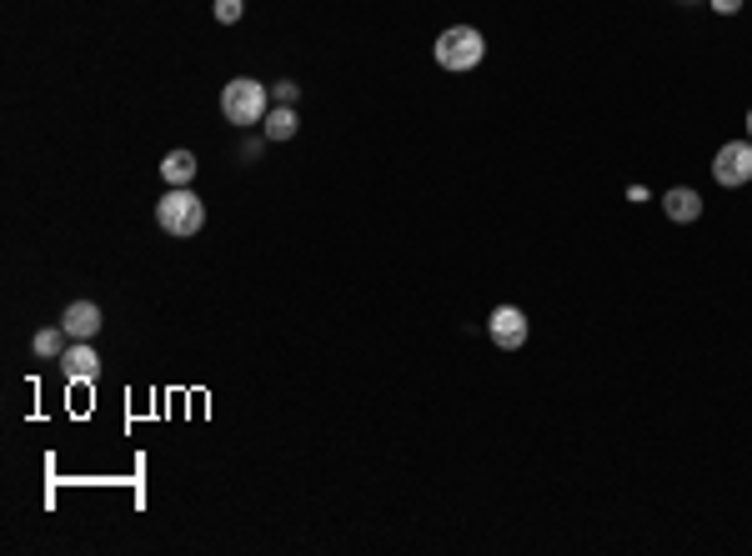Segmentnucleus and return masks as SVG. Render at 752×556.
Returning a JSON list of instances; mask_svg holds the SVG:
<instances>
[{
    "label": "nucleus",
    "mask_w": 752,
    "mask_h": 556,
    "mask_svg": "<svg viewBox=\"0 0 752 556\" xmlns=\"http://www.w3.org/2000/svg\"><path fill=\"white\" fill-rule=\"evenodd\" d=\"M156 226H161L166 236H196V231L206 226V206L196 201L191 186H171V196L156 201Z\"/></svg>",
    "instance_id": "f257e3e1"
},
{
    "label": "nucleus",
    "mask_w": 752,
    "mask_h": 556,
    "mask_svg": "<svg viewBox=\"0 0 752 556\" xmlns=\"http://www.w3.org/2000/svg\"><path fill=\"white\" fill-rule=\"evenodd\" d=\"M266 106H271V96H266V86L251 81V76H236V81L221 91V116H226L231 126H256V121H266Z\"/></svg>",
    "instance_id": "f03ea898"
},
{
    "label": "nucleus",
    "mask_w": 752,
    "mask_h": 556,
    "mask_svg": "<svg viewBox=\"0 0 752 556\" xmlns=\"http://www.w3.org/2000/svg\"><path fill=\"white\" fill-rule=\"evenodd\" d=\"M482 56H487V41L472 26H452V31L437 36V66L442 71H477Z\"/></svg>",
    "instance_id": "7ed1b4c3"
},
{
    "label": "nucleus",
    "mask_w": 752,
    "mask_h": 556,
    "mask_svg": "<svg viewBox=\"0 0 752 556\" xmlns=\"http://www.w3.org/2000/svg\"><path fill=\"white\" fill-rule=\"evenodd\" d=\"M717 186H747L752 181V141H727L712 161Z\"/></svg>",
    "instance_id": "20e7f679"
},
{
    "label": "nucleus",
    "mask_w": 752,
    "mask_h": 556,
    "mask_svg": "<svg viewBox=\"0 0 752 556\" xmlns=\"http://www.w3.org/2000/svg\"><path fill=\"white\" fill-rule=\"evenodd\" d=\"M487 331H492V341H497L502 351H517V346L527 341V316H522V306H497V311L487 316Z\"/></svg>",
    "instance_id": "39448f33"
},
{
    "label": "nucleus",
    "mask_w": 752,
    "mask_h": 556,
    "mask_svg": "<svg viewBox=\"0 0 752 556\" xmlns=\"http://www.w3.org/2000/svg\"><path fill=\"white\" fill-rule=\"evenodd\" d=\"M61 326L71 331V341H91V336H101L106 316H101V306H96V301H71V306H66V316H61Z\"/></svg>",
    "instance_id": "423d86ee"
},
{
    "label": "nucleus",
    "mask_w": 752,
    "mask_h": 556,
    "mask_svg": "<svg viewBox=\"0 0 752 556\" xmlns=\"http://www.w3.org/2000/svg\"><path fill=\"white\" fill-rule=\"evenodd\" d=\"M61 371H66V381H96V376H101L96 346H91V341H71L66 356H61Z\"/></svg>",
    "instance_id": "0eeeda50"
},
{
    "label": "nucleus",
    "mask_w": 752,
    "mask_h": 556,
    "mask_svg": "<svg viewBox=\"0 0 752 556\" xmlns=\"http://www.w3.org/2000/svg\"><path fill=\"white\" fill-rule=\"evenodd\" d=\"M662 211H667V221L687 226V221H697V216H702V196H697L692 186H672V191L662 196Z\"/></svg>",
    "instance_id": "6e6552de"
},
{
    "label": "nucleus",
    "mask_w": 752,
    "mask_h": 556,
    "mask_svg": "<svg viewBox=\"0 0 752 556\" xmlns=\"http://www.w3.org/2000/svg\"><path fill=\"white\" fill-rule=\"evenodd\" d=\"M66 346H71V331H66V326H46V331H36V336H31V351H36V356H46V361H61V356H66Z\"/></svg>",
    "instance_id": "1a4fd4ad"
},
{
    "label": "nucleus",
    "mask_w": 752,
    "mask_h": 556,
    "mask_svg": "<svg viewBox=\"0 0 752 556\" xmlns=\"http://www.w3.org/2000/svg\"><path fill=\"white\" fill-rule=\"evenodd\" d=\"M161 176H166L171 186H191V176H196V156H191V151H171V156L161 161Z\"/></svg>",
    "instance_id": "9d476101"
},
{
    "label": "nucleus",
    "mask_w": 752,
    "mask_h": 556,
    "mask_svg": "<svg viewBox=\"0 0 752 556\" xmlns=\"http://www.w3.org/2000/svg\"><path fill=\"white\" fill-rule=\"evenodd\" d=\"M261 126H266V141H291V136H296V111H291V106H276Z\"/></svg>",
    "instance_id": "9b49d317"
},
{
    "label": "nucleus",
    "mask_w": 752,
    "mask_h": 556,
    "mask_svg": "<svg viewBox=\"0 0 752 556\" xmlns=\"http://www.w3.org/2000/svg\"><path fill=\"white\" fill-rule=\"evenodd\" d=\"M241 11H246L241 0H216V21H221V26H236V21H241Z\"/></svg>",
    "instance_id": "f8f14e48"
},
{
    "label": "nucleus",
    "mask_w": 752,
    "mask_h": 556,
    "mask_svg": "<svg viewBox=\"0 0 752 556\" xmlns=\"http://www.w3.org/2000/svg\"><path fill=\"white\" fill-rule=\"evenodd\" d=\"M296 96H301L296 81H281V86H276V101H281V106H296Z\"/></svg>",
    "instance_id": "ddd939ff"
},
{
    "label": "nucleus",
    "mask_w": 752,
    "mask_h": 556,
    "mask_svg": "<svg viewBox=\"0 0 752 556\" xmlns=\"http://www.w3.org/2000/svg\"><path fill=\"white\" fill-rule=\"evenodd\" d=\"M712 11H717V16H737L742 0H712Z\"/></svg>",
    "instance_id": "4468645a"
},
{
    "label": "nucleus",
    "mask_w": 752,
    "mask_h": 556,
    "mask_svg": "<svg viewBox=\"0 0 752 556\" xmlns=\"http://www.w3.org/2000/svg\"><path fill=\"white\" fill-rule=\"evenodd\" d=\"M747 141H752V111H747Z\"/></svg>",
    "instance_id": "2eb2a0df"
},
{
    "label": "nucleus",
    "mask_w": 752,
    "mask_h": 556,
    "mask_svg": "<svg viewBox=\"0 0 752 556\" xmlns=\"http://www.w3.org/2000/svg\"><path fill=\"white\" fill-rule=\"evenodd\" d=\"M687 6H692V0H687Z\"/></svg>",
    "instance_id": "dca6fc26"
}]
</instances>
